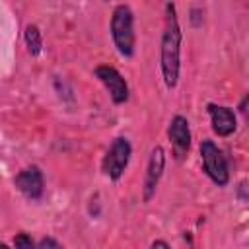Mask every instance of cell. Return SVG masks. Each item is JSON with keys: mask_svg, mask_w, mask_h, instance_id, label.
Returning <instances> with one entry per match:
<instances>
[{"mask_svg": "<svg viewBox=\"0 0 249 249\" xmlns=\"http://www.w3.org/2000/svg\"><path fill=\"white\" fill-rule=\"evenodd\" d=\"M150 249H171V247H169V243L165 239H156V241H152Z\"/></svg>", "mask_w": 249, "mask_h": 249, "instance_id": "14", "label": "cell"}, {"mask_svg": "<svg viewBox=\"0 0 249 249\" xmlns=\"http://www.w3.org/2000/svg\"><path fill=\"white\" fill-rule=\"evenodd\" d=\"M16 189L29 200H39L45 191V177L39 165H27L14 177Z\"/></svg>", "mask_w": 249, "mask_h": 249, "instance_id": "7", "label": "cell"}, {"mask_svg": "<svg viewBox=\"0 0 249 249\" xmlns=\"http://www.w3.org/2000/svg\"><path fill=\"white\" fill-rule=\"evenodd\" d=\"M245 107H247V95L241 99V103H239V111H241V113H245V111H247Z\"/></svg>", "mask_w": 249, "mask_h": 249, "instance_id": "15", "label": "cell"}, {"mask_svg": "<svg viewBox=\"0 0 249 249\" xmlns=\"http://www.w3.org/2000/svg\"><path fill=\"white\" fill-rule=\"evenodd\" d=\"M206 111H208V117H210V124H212L214 134H218L222 138H228V136H231L235 132V128H237V117H235L233 109H230L226 105L208 103L206 105Z\"/></svg>", "mask_w": 249, "mask_h": 249, "instance_id": "9", "label": "cell"}, {"mask_svg": "<svg viewBox=\"0 0 249 249\" xmlns=\"http://www.w3.org/2000/svg\"><path fill=\"white\" fill-rule=\"evenodd\" d=\"M23 41H25V47L29 51L31 56H39L41 51H43V35L39 31L37 25L33 23H27L25 29H23Z\"/></svg>", "mask_w": 249, "mask_h": 249, "instance_id": "10", "label": "cell"}, {"mask_svg": "<svg viewBox=\"0 0 249 249\" xmlns=\"http://www.w3.org/2000/svg\"><path fill=\"white\" fill-rule=\"evenodd\" d=\"M167 138H169V144L173 148V156L177 160H183L189 154V150H191V138H193L189 121L183 115H175L169 121Z\"/></svg>", "mask_w": 249, "mask_h": 249, "instance_id": "8", "label": "cell"}, {"mask_svg": "<svg viewBox=\"0 0 249 249\" xmlns=\"http://www.w3.org/2000/svg\"><path fill=\"white\" fill-rule=\"evenodd\" d=\"M200 161H202V171L214 185L226 187L230 183L228 160H226L224 152L208 138L200 142Z\"/></svg>", "mask_w": 249, "mask_h": 249, "instance_id": "3", "label": "cell"}, {"mask_svg": "<svg viewBox=\"0 0 249 249\" xmlns=\"http://www.w3.org/2000/svg\"><path fill=\"white\" fill-rule=\"evenodd\" d=\"M0 249H12L8 243H4V241H0Z\"/></svg>", "mask_w": 249, "mask_h": 249, "instance_id": "16", "label": "cell"}, {"mask_svg": "<svg viewBox=\"0 0 249 249\" xmlns=\"http://www.w3.org/2000/svg\"><path fill=\"white\" fill-rule=\"evenodd\" d=\"M132 156V146L130 140L126 136H117L113 138L109 150L105 152V158L101 161V171L105 177H109L111 181H119L124 175V169L128 167Z\"/></svg>", "mask_w": 249, "mask_h": 249, "instance_id": "4", "label": "cell"}, {"mask_svg": "<svg viewBox=\"0 0 249 249\" xmlns=\"http://www.w3.org/2000/svg\"><path fill=\"white\" fill-rule=\"evenodd\" d=\"M37 249H62V245H60L54 237L47 235V237H41V239L37 241Z\"/></svg>", "mask_w": 249, "mask_h": 249, "instance_id": "12", "label": "cell"}, {"mask_svg": "<svg viewBox=\"0 0 249 249\" xmlns=\"http://www.w3.org/2000/svg\"><path fill=\"white\" fill-rule=\"evenodd\" d=\"M14 247L16 249H37V241H33V237L25 231H19L14 235Z\"/></svg>", "mask_w": 249, "mask_h": 249, "instance_id": "11", "label": "cell"}, {"mask_svg": "<svg viewBox=\"0 0 249 249\" xmlns=\"http://www.w3.org/2000/svg\"><path fill=\"white\" fill-rule=\"evenodd\" d=\"M191 23L195 27H198L202 23V10H198V8H193L191 10Z\"/></svg>", "mask_w": 249, "mask_h": 249, "instance_id": "13", "label": "cell"}, {"mask_svg": "<svg viewBox=\"0 0 249 249\" xmlns=\"http://www.w3.org/2000/svg\"><path fill=\"white\" fill-rule=\"evenodd\" d=\"M93 74L105 86V89H107V93L115 105H123L128 101V84L115 66L99 64V66H95Z\"/></svg>", "mask_w": 249, "mask_h": 249, "instance_id": "5", "label": "cell"}, {"mask_svg": "<svg viewBox=\"0 0 249 249\" xmlns=\"http://www.w3.org/2000/svg\"><path fill=\"white\" fill-rule=\"evenodd\" d=\"M109 31L117 53L124 58H132L136 51V33H134V14L128 4H117L113 8Z\"/></svg>", "mask_w": 249, "mask_h": 249, "instance_id": "2", "label": "cell"}, {"mask_svg": "<svg viewBox=\"0 0 249 249\" xmlns=\"http://www.w3.org/2000/svg\"><path fill=\"white\" fill-rule=\"evenodd\" d=\"M165 169V150L161 146H154L150 150V158L146 163V175H144V185H142V200L150 202L156 196L160 179Z\"/></svg>", "mask_w": 249, "mask_h": 249, "instance_id": "6", "label": "cell"}, {"mask_svg": "<svg viewBox=\"0 0 249 249\" xmlns=\"http://www.w3.org/2000/svg\"><path fill=\"white\" fill-rule=\"evenodd\" d=\"M181 43L183 33L177 19L175 4H165V23L160 41V72L167 89H175L181 74Z\"/></svg>", "mask_w": 249, "mask_h": 249, "instance_id": "1", "label": "cell"}]
</instances>
